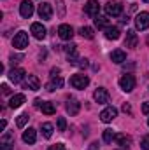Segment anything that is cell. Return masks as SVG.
<instances>
[{"instance_id": "obj_1", "label": "cell", "mask_w": 149, "mask_h": 150, "mask_svg": "<svg viewBox=\"0 0 149 150\" xmlns=\"http://www.w3.org/2000/svg\"><path fill=\"white\" fill-rule=\"evenodd\" d=\"M90 84V77L88 75H82V74H75L70 77V86L74 89H86Z\"/></svg>"}, {"instance_id": "obj_2", "label": "cell", "mask_w": 149, "mask_h": 150, "mask_svg": "<svg viewBox=\"0 0 149 150\" xmlns=\"http://www.w3.org/2000/svg\"><path fill=\"white\" fill-rule=\"evenodd\" d=\"M119 87L125 91V93H132L133 89H135V77L130 74L123 75L121 79H119Z\"/></svg>"}, {"instance_id": "obj_3", "label": "cell", "mask_w": 149, "mask_h": 150, "mask_svg": "<svg viewBox=\"0 0 149 150\" xmlns=\"http://www.w3.org/2000/svg\"><path fill=\"white\" fill-rule=\"evenodd\" d=\"M12 45L16 47V49H25V47H28V33L27 32H23V30H19L14 38H12Z\"/></svg>"}, {"instance_id": "obj_4", "label": "cell", "mask_w": 149, "mask_h": 150, "mask_svg": "<svg viewBox=\"0 0 149 150\" xmlns=\"http://www.w3.org/2000/svg\"><path fill=\"white\" fill-rule=\"evenodd\" d=\"M12 147H14V133L5 131L0 138V150H12Z\"/></svg>"}, {"instance_id": "obj_5", "label": "cell", "mask_w": 149, "mask_h": 150, "mask_svg": "<svg viewBox=\"0 0 149 150\" xmlns=\"http://www.w3.org/2000/svg\"><path fill=\"white\" fill-rule=\"evenodd\" d=\"M135 26H137V30H140V32L148 30L149 28V12H139V14L135 16Z\"/></svg>"}, {"instance_id": "obj_6", "label": "cell", "mask_w": 149, "mask_h": 150, "mask_svg": "<svg viewBox=\"0 0 149 150\" xmlns=\"http://www.w3.org/2000/svg\"><path fill=\"white\" fill-rule=\"evenodd\" d=\"M37 12H39V18H40V19L49 21V19L53 18V7H51V4H47V2H42V4L39 5Z\"/></svg>"}, {"instance_id": "obj_7", "label": "cell", "mask_w": 149, "mask_h": 150, "mask_svg": "<svg viewBox=\"0 0 149 150\" xmlns=\"http://www.w3.org/2000/svg\"><path fill=\"white\" fill-rule=\"evenodd\" d=\"M105 12H107V16H112V18H116V16H121V12H123V5L119 4V2H107L105 4Z\"/></svg>"}, {"instance_id": "obj_8", "label": "cell", "mask_w": 149, "mask_h": 150, "mask_svg": "<svg viewBox=\"0 0 149 150\" xmlns=\"http://www.w3.org/2000/svg\"><path fill=\"white\" fill-rule=\"evenodd\" d=\"M23 87L25 89H30V91H39L40 89V80H39L37 75H27L25 82H23Z\"/></svg>"}, {"instance_id": "obj_9", "label": "cell", "mask_w": 149, "mask_h": 150, "mask_svg": "<svg viewBox=\"0 0 149 150\" xmlns=\"http://www.w3.org/2000/svg\"><path fill=\"white\" fill-rule=\"evenodd\" d=\"M116 117H117V110H116L114 107H105V108L100 112V120L105 122V124H107V122H112Z\"/></svg>"}, {"instance_id": "obj_10", "label": "cell", "mask_w": 149, "mask_h": 150, "mask_svg": "<svg viewBox=\"0 0 149 150\" xmlns=\"http://www.w3.org/2000/svg\"><path fill=\"white\" fill-rule=\"evenodd\" d=\"M84 12H86L88 16L97 18L98 12H100V4H98V0H88V4L84 5Z\"/></svg>"}, {"instance_id": "obj_11", "label": "cell", "mask_w": 149, "mask_h": 150, "mask_svg": "<svg viewBox=\"0 0 149 150\" xmlns=\"http://www.w3.org/2000/svg\"><path fill=\"white\" fill-rule=\"evenodd\" d=\"M19 14L23 16V18H32V14H34V4H32V0H23L21 2V5H19Z\"/></svg>"}, {"instance_id": "obj_12", "label": "cell", "mask_w": 149, "mask_h": 150, "mask_svg": "<svg viewBox=\"0 0 149 150\" xmlns=\"http://www.w3.org/2000/svg\"><path fill=\"white\" fill-rule=\"evenodd\" d=\"M58 35H60L62 40H72V37H74V28L70 25H60Z\"/></svg>"}, {"instance_id": "obj_13", "label": "cell", "mask_w": 149, "mask_h": 150, "mask_svg": "<svg viewBox=\"0 0 149 150\" xmlns=\"http://www.w3.org/2000/svg\"><path fill=\"white\" fill-rule=\"evenodd\" d=\"M93 98H95L97 103H102V105H104V103H109V98H111V96H109V93H107L105 87H98V89L95 91Z\"/></svg>"}, {"instance_id": "obj_14", "label": "cell", "mask_w": 149, "mask_h": 150, "mask_svg": "<svg viewBox=\"0 0 149 150\" xmlns=\"http://www.w3.org/2000/svg\"><path fill=\"white\" fill-rule=\"evenodd\" d=\"M25 70L23 68H12L11 72H9V80L11 82H14V84H19L23 79H25Z\"/></svg>"}, {"instance_id": "obj_15", "label": "cell", "mask_w": 149, "mask_h": 150, "mask_svg": "<svg viewBox=\"0 0 149 150\" xmlns=\"http://www.w3.org/2000/svg\"><path fill=\"white\" fill-rule=\"evenodd\" d=\"M137 44H139V37H137V33H135L133 30H128V32H126V38H125V45L130 47V49H135Z\"/></svg>"}, {"instance_id": "obj_16", "label": "cell", "mask_w": 149, "mask_h": 150, "mask_svg": "<svg viewBox=\"0 0 149 150\" xmlns=\"http://www.w3.org/2000/svg\"><path fill=\"white\" fill-rule=\"evenodd\" d=\"M30 32H32L34 37L39 38V40H42V38L46 37V26H44L42 23H34L32 28H30Z\"/></svg>"}, {"instance_id": "obj_17", "label": "cell", "mask_w": 149, "mask_h": 150, "mask_svg": "<svg viewBox=\"0 0 149 150\" xmlns=\"http://www.w3.org/2000/svg\"><path fill=\"white\" fill-rule=\"evenodd\" d=\"M37 140V131L34 127H28L27 131H23V142L28 143V145H34Z\"/></svg>"}, {"instance_id": "obj_18", "label": "cell", "mask_w": 149, "mask_h": 150, "mask_svg": "<svg viewBox=\"0 0 149 150\" xmlns=\"http://www.w3.org/2000/svg\"><path fill=\"white\" fill-rule=\"evenodd\" d=\"M62 86H63V79H62V77H53V79L46 84V89H47L49 93H53V91L60 89Z\"/></svg>"}, {"instance_id": "obj_19", "label": "cell", "mask_w": 149, "mask_h": 150, "mask_svg": "<svg viewBox=\"0 0 149 150\" xmlns=\"http://www.w3.org/2000/svg\"><path fill=\"white\" fill-rule=\"evenodd\" d=\"M111 61H112V63L121 65L123 61H126V52H125V51H121V49L112 51V52H111Z\"/></svg>"}, {"instance_id": "obj_20", "label": "cell", "mask_w": 149, "mask_h": 150, "mask_svg": "<svg viewBox=\"0 0 149 150\" xmlns=\"http://www.w3.org/2000/svg\"><path fill=\"white\" fill-rule=\"evenodd\" d=\"M79 108H81V103L75 98H69V101H67V112L70 113V115H77Z\"/></svg>"}, {"instance_id": "obj_21", "label": "cell", "mask_w": 149, "mask_h": 150, "mask_svg": "<svg viewBox=\"0 0 149 150\" xmlns=\"http://www.w3.org/2000/svg\"><path fill=\"white\" fill-rule=\"evenodd\" d=\"M93 21H95V26H97L98 30H107V28L111 26V21H109L105 16H97Z\"/></svg>"}, {"instance_id": "obj_22", "label": "cell", "mask_w": 149, "mask_h": 150, "mask_svg": "<svg viewBox=\"0 0 149 150\" xmlns=\"http://www.w3.org/2000/svg\"><path fill=\"white\" fill-rule=\"evenodd\" d=\"M116 143L121 147V149H128L130 147V143H132V138L128 136V134H116Z\"/></svg>"}, {"instance_id": "obj_23", "label": "cell", "mask_w": 149, "mask_h": 150, "mask_svg": "<svg viewBox=\"0 0 149 150\" xmlns=\"http://www.w3.org/2000/svg\"><path fill=\"white\" fill-rule=\"evenodd\" d=\"M23 103H25V94H14L9 101V107L11 108H19Z\"/></svg>"}, {"instance_id": "obj_24", "label": "cell", "mask_w": 149, "mask_h": 150, "mask_svg": "<svg viewBox=\"0 0 149 150\" xmlns=\"http://www.w3.org/2000/svg\"><path fill=\"white\" fill-rule=\"evenodd\" d=\"M105 37L109 38V40H117V38L121 37V32H119L117 26H109L105 30Z\"/></svg>"}, {"instance_id": "obj_25", "label": "cell", "mask_w": 149, "mask_h": 150, "mask_svg": "<svg viewBox=\"0 0 149 150\" xmlns=\"http://www.w3.org/2000/svg\"><path fill=\"white\" fill-rule=\"evenodd\" d=\"M40 110H42V113H46V115H53V113L56 112L54 105H53V103H49V101H42Z\"/></svg>"}, {"instance_id": "obj_26", "label": "cell", "mask_w": 149, "mask_h": 150, "mask_svg": "<svg viewBox=\"0 0 149 150\" xmlns=\"http://www.w3.org/2000/svg\"><path fill=\"white\" fill-rule=\"evenodd\" d=\"M79 33H81L82 38H88V40H91V38L95 37V32H93V28H90V26H82V28L79 30Z\"/></svg>"}, {"instance_id": "obj_27", "label": "cell", "mask_w": 149, "mask_h": 150, "mask_svg": "<svg viewBox=\"0 0 149 150\" xmlns=\"http://www.w3.org/2000/svg\"><path fill=\"white\" fill-rule=\"evenodd\" d=\"M53 124L51 122H44L42 124V134H44V138H51L53 136Z\"/></svg>"}, {"instance_id": "obj_28", "label": "cell", "mask_w": 149, "mask_h": 150, "mask_svg": "<svg viewBox=\"0 0 149 150\" xmlns=\"http://www.w3.org/2000/svg\"><path fill=\"white\" fill-rule=\"evenodd\" d=\"M28 113H21V115H18V120H16V126L18 127H25V124L28 122Z\"/></svg>"}, {"instance_id": "obj_29", "label": "cell", "mask_w": 149, "mask_h": 150, "mask_svg": "<svg viewBox=\"0 0 149 150\" xmlns=\"http://www.w3.org/2000/svg\"><path fill=\"white\" fill-rule=\"evenodd\" d=\"M114 138H116V134H114L112 129H105V131H104V142H105V143H112Z\"/></svg>"}, {"instance_id": "obj_30", "label": "cell", "mask_w": 149, "mask_h": 150, "mask_svg": "<svg viewBox=\"0 0 149 150\" xmlns=\"http://www.w3.org/2000/svg\"><path fill=\"white\" fill-rule=\"evenodd\" d=\"M63 51L67 52V56H72V54H77V45L75 44H69L63 47Z\"/></svg>"}, {"instance_id": "obj_31", "label": "cell", "mask_w": 149, "mask_h": 150, "mask_svg": "<svg viewBox=\"0 0 149 150\" xmlns=\"http://www.w3.org/2000/svg\"><path fill=\"white\" fill-rule=\"evenodd\" d=\"M67 129V120H65V117H58V131H65Z\"/></svg>"}, {"instance_id": "obj_32", "label": "cell", "mask_w": 149, "mask_h": 150, "mask_svg": "<svg viewBox=\"0 0 149 150\" xmlns=\"http://www.w3.org/2000/svg\"><path fill=\"white\" fill-rule=\"evenodd\" d=\"M140 149L142 150H149V134H146L140 142Z\"/></svg>"}, {"instance_id": "obj_33", "label": "cell", "mask_w": 149, "mask_h": 150, "mask_svg": "<svg viewBox=\"0 0 149 150\" xmlns=\"http://www.w3.org/2000/svg\"><path fill=\"white\" fill-rule=\"evenodd\" d=\"M21 59H23V54H12V56H11V63H12V65H18Z\"/></svg>"}, {"instance_id": "obj_34", "label": "cell", "mask_w": 149, "mask_h": 150, "mask_svg": "<svg viewBox=\"0 0 149 150\" xmlns=\"http://www.w3.org/2000/svg\"><path fill=\"white\" fill-rule=\"evenodd\" d=\"M77 67H79V68H86V67H88V59H86V58H81V59L77 61Z\"/></svg>"}, {"instance_id": "obj_35", "label": "cell", "mask_w": 149, "mask_h": 150, "mask_svg": "<svg viewBox=\"0 0 149 150\" xmlns=\"http://www.w3.org/2000/svg\"><path fill=\"white\" fill-rule=\"evenodd\" d=\"M47 150H65V145L63 143H56V145H51Z\"/></svg>"}, {"instance_id": "obj_36", "label": "cell", "mask_w": 149, "mask_h": 150, "mask_svg": "<svg viewBox=\"0 0 149 150\" xmlns=\"http://www.w3.org/2000/svg\"><path fill=\"white\" fill-rule=\"evenodd\" d=\"M56 4H58V7H60V16H63V14H65V7H63V0H56Z\"/></svg>"}, {"instance_id": "obj_37", "label": "cell", "mask_w": 149, "mask_h": 150, "mask_svg": "<svg viewBox=\"0 0 149 150\" xmlns=\"http://www.w3.org/2000/svg\"><path fill=\"white\" fill-rule=\"evenodd\" d=\"M60 72H62V70H60V68H56V67H54V68H51V77H60Z\"/></svg>"}, {"instance_id": "obj_38", "label": "cell", "mask_w": 149, "mask_h": 150, "mask_svg": "<svg viewBox=\"0 0 149 150\" xmlns=\"http://www.w3.org/2000/svg\"><path fill=\"white\" fill-rule=\"evenodd\" d=\"M98 147H100L98 142H91V143H90V150H98Z\"/></svg>"}, {"instance_id": "obj_39", "label": "cell", "mask_w": 149, "mask_h": 150, "mask_svg": "<svg viewBox=\"0 0 149 150\" xmlns=\"http://www.w3.org/2000/svg\"><path fill=\"white\" fill-rule=\"evenodd\" d=\"M142 112L146 113V115H149V101H146V103L142 105Z\"/></svg>"}, {"instance_id": "obj_40", "label": "cell", "mask_w": 149, "mask_h": 150, "mask_svg": "<svg viewBox=\"0 0 149 150\" xmlns=\"http://www.w3.org/2000/svg\"><path fill=\"white\" fill-rule=\"evenodd\" d=\"M123 112L132 113V107H130V103H125V105H123Z\"/></svg>"}, {"instance_id": "obj_41", "label": "cell", "mask_w": 149, "mask_h": 150, "mask_svg": "<svg viewBox=\"0 0 149 150\" xmlns=\"http://www.w3.org/2000/svg\"><path fill=\"white\" fill-rule=\"evenodd\" d=\"M2 91H4V94H9V93H11V91H9V87H7V86H5V84H4V86H2Z\"/></svg>"}, {"instance_id": "obj_42", "label": "cell", "mask_w": 149, "mask_h": 150, "mask_svg": "<svg viewBox=\"0 0 149 150\" xmlns=\"http://www.w3.org/2000/svg\"><path fill=\"white\" fill-rule=\"evenodd\" d=\"M128 21H130V19H128V16H123V18H121V23H123V25H126Z\"/></svg>"}, {"instance_id": "obj_43", "label": "cell", "mask_w": 149, "mask_h": 150, "mask_svg": "<svg viewBox=\"0 0 149 150\" xmlns=\"http://www.w3.org/2000/svg\"><path fill=\"white\" fill-rule=\"evenodd\" d=\"M34 105H35L37 108H40V105H42V101H40V100H35V101H34Z\"/></svg>"}, {"instance_id": "obj_44", "label": "cell", "mask_w": 149, "mask_h": 150, "mask_svg": "<svg viewBox=\"0 0 149 150\" xmlns=\"http://www.w3.org/2000/svg\"><path fill=\"white\" fill-rule=\"evenodd\" d=\"M5 126H7V122H5V119H4V120L0 122V127H2V129H5Z\"/></svg>"}, {"instance_id": "obj_45", "label": "cell", "mask_w": 149, "mask_h": 150, "mask_svg": "<svg viewBox=\"0 0 149 150\" xmlns=\"http://www.w3.org/2000/svg\"><path fill=\"white\" fill-rule=\"evenodd\" d=\"M144 2H149V0H144Z\"/></svg>"}, {"instance_id": "obj_46", "label": "cell", "mask_w": 149, "mask_h": 150, "mask_svg": "<svg viewBox=\"0 0 149 150\" xmlns=\"http://www.w3.org/2000/svg\"><path fill=\"white\" fill-rule=\"evenodd\" d=\"M148 126H149V120H148Z\"/></svg>"}]
</instances>
